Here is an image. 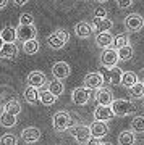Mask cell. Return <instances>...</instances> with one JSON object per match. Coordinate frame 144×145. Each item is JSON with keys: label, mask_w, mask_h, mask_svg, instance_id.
I'll use <instances>...</instances> for the list:
<instances>
[{"label": "cell", "mask_w": 144, "mask_h": 145, "mask_svg": "<svg viewBox=\"0 0 144 145\" xmlns=\"http://www.w3.org/2000/svg\"><path fill=\"white\" fill-rule=\"evenodd\" d=\"M68 132L73 139H76V142L79 144H89L91 139H92V134H91V127L84 124H75L68 127Z\"/></svg>", "instance_id": "obj_1"}, {"label": "cell", "mask_w": 144, "mask_h": 145, "mask_svg": "<svg viewBox=\"0 0 144 145\" xmlns=\"http://www.w3.org/2000/svg\"><path fill=\"white\" fill-rule=\"evenodd\" d=\"M100 72H102L105 82H108L110 86H120L125 71H122V68H118L117 65H115V66H112V68L100 66Z\"/></svg>", "instance_id": "obj_2"}, {"label": "cell", "mask_w": 144, "mask_h": 145, "mask_svg": "<svg viewBox=\"0 0 144 145\" xmlns=\"http://www.w3.org/2000/svg\"><path fill=\"white\" fill-rule=\"evenodd\" d=\"M70 40V34H68L67 29H58V31L52 32L50 36L47 37V45L50 47V48H63V47L67 45V42Z\"/></svg>", "instance_id": "obj_3"}, {"label": "cell", "mask_w": 144, "mask_h": 145, "mask_svg": "<svg viewBox=\"0 0 144 145\" xmlns=\"http://www.w3.org/2000/svg\"><path fill=\"white\" fill-rule=\"evenodd\" d=\"M52 126L58 132L68 131V127L71 126V114L68 111H57L54 114V118H52Z\"/></svg>", "instance_id": "obj_4"}, {"label": "cell", "mask_w": 144, "mask_h": 145, "mask_svg": "<svg viewBox=\"0 0 144 145\" xmlns=\"http://www.w3.org/2000/svg\"><path fill=\"white\" fill-rule=\"evenodd\" d=\"M123 26L128 32H138L144 27V18L139 13H131L123 20Z\"/></svg>", "instance_id": "obj_5"}, {"label": "cell", "mask_w": 144, "mask_h": 145, "mask_svg": "<svg viewBox=\"0 0 144 145\" xmlns=\"http://www.w3.org/2000/svg\"><path fill=\"white\" fill-rule=\"evenodd\" d=\"M118 61H120V55H118V50H117L115 47H107V48H104L102 55H100V63H102V66L112 68Z\"/></svg>", "instance_id": "obj_6"}, {"label": "cell", "mask_w": 144, "mask_h": 145, "mask_svg": "<svg viewBox=\"0 0 144 145\" xmlns=\"http://www.w3.org/2000/svg\"><path fill=\"white\" fill-rule=\"evenodd\" d=\"M112 110L113 113H115V116H118V118H123V116H128L131 111H133V106H131V103H129L128 100L125 99H117L112 102Z\"/></svg>", "instance_id": "obj_7"}, {"label": "cell", "mask_w": 144, "mask_h": 145, "mask_svg": "<svg viewBox=\"0 0 144 145\" xmlns=\"http://www.w3.org/2000/svg\"><path fill=\"white\" fill-rule=\"evenodd\" d=\"M91 100V89L89 87H76L71 92V102L75 105H86Z\"/></svg>", "instance_id": "obj_8"}, {"label": "cell", "mask_w": 144, "mask_h": 145, "mask_svg": "<svg viewBox=\"0 0 144 145\" xmlns=\"http://www.w3.org/2000/svg\"><path fill=\"white\" fill-rule=\"evenodd\" d=\"M16 32H18V39L23 42L37 37V31H36V27H34V24H20V26L16 27Z\"/></svg>", "instance_id": "obj_9"}, {"label": "cell", "mask_w": 144, "mask_h": 145, "mask_svg": "<svg viewBox=\"0 0 144 145\" xmlns=\"http://www.w3.org/2000/svg\"><path fill=\"white\" fill-rule=\"evenodd\" d=\"M105 82L102 72H88L84 78V86L89 89H100Z\"/></svg>", "instance_id": "obj_10"}, {"label": "cell", "mask_w": 144, "mask_h": 145, "mask_svg": "<svg viewBox=\"0 0 144 145\" xmlns=\"http://www.w3.org/2000/svg\"><path fill=\"white\" fill-rule=\"evenodd\" d=\"M52 74H54V78L65 79L71 74V68H70V65L67 61H57L52 66Z\"/></svg>", "instance_id": "obj_11"}, {"label": "cell", "mask_w": 144, "mask_h": 145, "mask_svg": "<svg viewBox=\"0 0 144 145\" xmlns=\"http://www.w3.org/2000/svg\"><path fill=\"white\" fill-rule=\"evenodd\" d=\"M91 134L92 137H99V139H102L104 135L108 134V126H107V121H100V119H96L91 123Z\"/></svg>", "instance_id": "obj_12"}, {"label": "cell", "mask_w": 144, "mask_h": 145, "mask_svg": "<svg viewBox=\"0 0 144 145\" xmlns=\"http://www.w3.org/2000/svg\"><path fill=\"white\" fill-rule=\"evenodd\" d=\"M92 29L96 32H104V31H110L113 27V21L108 20L107 16H104V18H99V16H94L92 20Z\"/></svg>", "instance_id": "obj_13"}, {"label": "cell", "mask_w": 144, "mask_h": 145, "mask_svg": "<svg viewBox=\"0 0 144 145\" xmlns=\"http://www.w3.org/2000/svg\"><path fill=\"white\" fill-rule=\"evenodd\" d=\"M41 139V129L37 127H26V129L21 131V140L24 144H34L37 140Z\"/></svg>", "instance_id": "obj_14"}, {"label": "cell", "mask_w": 144, "mask_h": 145, "mask_svg": "<svg viewBox=\"0 0 144 145\" xmlns=\"http://www.w3.org/2000/svg\"><path fill=\"white\" fill-rule=\"evenodd\" d=\"M115 116L113 110L110 105H99L97 108L94 110V118L100 119V121H110Z\"/></svg>", "instance_id": "obj_15"}, {"label": "cell", "mask_w": 144, "mask_h": 145, "mask_svg": "<svg viewBox=\"0 0 144 145\" xmlns=\"http://www.w3.org/2000/svg\"><path fill=\"white\" fill-rule=\"evenodd\" d=\"M92 24H89L86 21H81V23H78L76 26H75V34H76L79 39H89V37L92 36Z\"/></svg>", "instance_id": "obj_16"}, {"label": "cell", "mask_w": 144, "mask_h": 145, "mask_svg": "<svg viewBox=\"0 0 144 145\" xmlns=\"http://www.w3.org/2000/svg\"><path fill=\"white\" fill-rule=\"evenodd\" d=\"M113 39H115V37L110 34V31L97 32V34H96V45L100 47V48H107V47L113 45Z\"/></svg>", "instance_id": "obj_17"}, {"label": "cell", "mask_w": 144, "mask_h": 145, "mask_svg": "<svg viewBox=\"0 0 144 145\" xmlns=\"http://www.w3.org/2000/svg\"><path fill=\"white\" fill-rule=\"evenodd\" d=\"M96 100H97L99 105H112L113 102V93L112 90L108 87H100L97 89V97H96Z\"/></svg>", "instance_id": "obj_18"}, {"label": "cell", "mask_w": 144, "mask_h": 145, "mask_svg": "<svg viewBox=\"0 0 144 145\" xmlns=\"http://www.w3.org/2000/svg\"><path fill=\"white\" fill-rule=\"evenodd\" d=\"M16 53H18V47L15 45V42H5L3 47L0 48V58H5V60L15 58Z\"/></svg>", "instance_id": "obj_19"}, {"label": "cell", "mask_w": 144, "mask_h": 145, "mask_svg": "<svg viewBox=\"0 0 144 145\" xmlns=\"http://www.w3.org/2000/svg\"><path fill=\"white\" fill-rule=\"evenodd\" d=\"M28 84L29 86H36V87H39L41 89L44 84H46V74L42 71H32V72H29L28 74Z\"/></svg>", "instance_id": "obj_20"}, {"label": "cell", "mask_w": 144, "mask_h": 145, "mask_svg": "<svg viewBox=\"0 0 144 145\" xmlns=\"http://www.w3.org/2000/svg\"><path fill=\"white\" fill-rule=\"evenodd\" d=\"M23 95H24V100L28 102V103L36 105L37 102H39V87H36V86H29V84H28V87L24 89Z\"/></svg>", "instance_id": "obj_21"}, {"label": "cell", "mask_w": 144, "mask_h": 145, "mask_svg": "<svg viewBox=\"0 0 144 145\" xmlns=\"http://www.w3.org/2000/svg\"><path fill=\"white\" fill-rule=\"evenodd\" d=\"M39 102L46 106H52V105L57 102V95L52 93L49 89H41L39 90Z\"/></svg>", "instance_id": "obj_22"}, {"label": "cell", "mask_w": 144, "mask_h": 145, "mask_svg": "<svg viewBox=\"0 0 144 145\" xmlns=\"http://www.w3.org/2000/svg\"><path fill=\"white\" fill-rule=\"evenodd\" d=\"M16 124V114L13 113H8L3 110V113L0 114V126L3 127H13Z\"/></svg>", "instance_id": "obj_23"}, {"label": "cell", "mask_w": 144, "mask_h": 145, "mask_svg": "<svg viewBox=\"0 0 144 145\" xmlns=\"http://www.w3.org/2000/svg\"><path fill=\"white\" fill-rule=\"evenodd\" d=\"M118 144H123V145H131L136 142V135H134V131H122L118 135Z\"/></svg>", "instance_id": "obj_24"}, {"label": "cell", "mask_w": 144, "mask_h": 145, "mask_svg": "<svg viewBox=\"0 0 144 145\" xmlns=\"http://www.w3.org/2000/svg\"><path fill=\"white\" fill-rule=\"evenodd\" d=\"M47 89H49L52 93H55L57 97H60V95L63 93V90H65V86H63L62 79L55 78L54 81H50V82L47 84Z\"/></svg>", "instance_id": "obj_25"}, {"label": "cell", "mask_w": 144, "mask_h": 145, "mask_svg": "<svg viewBox=\"0 0 144 145\" xmlns=\"http://www.w3.org/2000/svg\"><path fill=\"white\" fill-rule=\"evenodd\" d=\"M136 82H139L136 72H133V71H125L123 72V78H122V86H123V87L129 89V87H133Z\"/></svg>", "instance_id": "obj_26"}, {"label": "cell", "mask_w": 144, "mask_h": 145, "mask_svg": "<svg viewBox=\"0 0 144 145\" xmlns=\"http://www.w3.org/2000/svg\"><path fill=\"white\" fill-rule=\"evenodd\" d=\"M23 50H24L26 55H34V53L39 52V42L36 39H29V40L23 42Z\"/></svg>", "instance_id": "obj_27"}, {"label": "cell", "mask_w": 144, "mask_h": 145, "mask_svg": "<svg viewBox=\"0 0 144 145\" xmlns=\"http://www.w3.org/2000/svg\"><path fill=\"white\" fill-rule=\"evenodd\" d=\"M0 36H2V39H3L5 42H15V39L18 37V32H16L15 27L7 26V27H3V29H2Z\"/></svg>", "instance_id": "obj_28"}, {"label": "cell", "mask_w": 144, "mask_h": 145, "mask_svg": "<svg viewBox=\"0 0 144 145\" xmlns=\"http://www.w3.org/2000/svg\"><path fill=\"white\" fill-rule=\"evenodd\" d=\"M5 111H8V113H13V114H18L21 113V103H20V100H16V99H11L8 100L5 103Z\"/></svg>", "instance_id": "obj_29"}, {"label": "cell", "mask_w": 144, "mask_h": 145, "mask_svg": "<svg viewBox=\"0 0 144 145\" xmlns=\"http://www.w3.org/2000/svg\"><path fill=\"white\" fill-rule=\"evenodd\" d=\"M133 53H134V50H133V47L129 45V44L118 48V55H120V60H122V61H128V60H131V58H133Z\"/></svg>", "instance_id": "obj_30"}, {"label": "cell", "mask_w": 144, "mask_h": 145, "mask_svg": "<svg viewBox=\"0 0 144 145\" xmlns=\"http://www.w3.org/2000/svg\"><path fill=\"white\" fill-rule=\"evenodd\" d=\"M129 95H131L133 99H143L144 97V84L136 82L133 87H129Z\"/></svg>", "instance_id": "obj_31"}, {"label": "cell", "mask_w": 144, "mask_h": 145, "mask_svg": "<svg viewBox=\"0 0 144 145\" xmlns=\"http://www.w3.org/2000/svg\"><path fill=\"white\" fill-rule=\"evenodd\" d=\"M131 129L134 132H139V134H143L144 132V116H134L131 119Z\"/></svg>", "instance_id": "obj_32"}, {"label": "cell", "mask_w": 144, "mask_h": 145, "mask_svg": "<svg viewBox=\"0 0 144 145\" xmlns=\"http://www.w3.org/2000/svg\"><path fill=\"white\" fill-rule=\"evenodd\" d=\"M129 44V39L128 36H125V34H120V36H117L115 39H113V47L118 50L120 47H123V45H128Z\"/></svg>", "instance_id": "obj_33"}, {"label": "cell", "mask_w": 144, "mask_h": 145, "mask_svg": "<svg viewBox=\"0 0 144 145\" xmlns=\"http://www.w3.org/2000/svg\"><path fill=\"white\" fill-rule=\"evenodd\" d=\"M0 144H11V145H15L18 144V137L13 134H5V135H2L0 137Z\"/></svg>", "instance_id": "obj_34"}, {"label": "cell", "mask_w": 144, "mask_h": 145, "mask_svg": "<svg viewBox=\"0 0 144 145\" xmlns=\"http://www.w3.org/2000/svg\"><path fill=\"white\" fill-rule=\"evenodd\" d=\"M20 24H34V16L31 13H23V15H20Z\"/></svg>", "instance_id": "obj_35"}, {"label": "cell", "mask_w": 144, "mask_h": 145, "mask_svg": "<svg viewBox=\"0 0 144 145\" xmlns=\"http://www.w3.org/2000/svg\"><path fill=\"white\" fill-rule=\"evenodd\" d=\"M131 3H133V0H117V5H118V8H122V10L128 8Z\"/></svg>", "instance_id": "obj_36"}, {"label": "cell", "mask_w": 144, "mask_h": 145, "mask_svg": "<svg viewBox=\"0 0 144 145\" xmlns=\"http://www.w3.org/2000/svg\"><path fill=\"white\" fill-rule=\"evenodd\" d=\"M94 16L104 18V16H107V10H105V8H96V10H94Z\"/></svg>", "instance_id": "obj_37"}, {"label": "cell", "mask_w": 144, "mask_h": 145, "mask_svg": "<svg viewBox=\"0 0 144 145\" xmlns=\"http://www.w3.org/2000/svg\"><path fill=\"white\" fill-rule=\"evenodd\" d=\"M29 0H13V3H15L16 7H23V5H26Z\"/></svg>", "instance_id": "obj_38"}, {"label": "cell", "mask_w": 144, "mask_h": 145, "mask_svg": "<svg viewBox=\"0 0 144 145\" xmlns=\"http://www.w3.org/2000/svg\"><path fill=\"white\" fill-rule=\"evenodd\" d=\"M7 3H8V0H0V8L7 7Z\"/></svg>", "instance_id": "obj_39"}, {"label": "cell", "mask_w": 144, "mask_h": 145, "mask_svg": "<svg viewBox=\"0 0 144 145\" xmlns=\"http://www.w3.org/2000/svg\"><path fill=\"white\" fill-rule=\"evenodd\" d=\"M3 44H5V40H3V39H2V36H0V48H2V47H3Z\"/></svg>", "instance_id": "obj_40"}, {"label": "cell", "mask_w": 144, "mask_h": 145, "mask_svg": "<svg viewBox=\"0 0 144 145\" xmlns=\"http://www.w3.org/2000/svg\"><path fill=\"white\" fill-rule=\"evenodd\" d=\"M97 2H102V3H104V2H108V0H97Z\"/></svg>", "instance_id": "obj_41"}, {"label": "cell", "mask_w": 144, "mask_h": 145, "mask_svg": "<svg viewBox=\"0 0 144 145\" xmlns=\"http://www.w3.org/2000/svg\"><path fill=\"white\" fill-rule=\"evenodd\" d=\"M143 84H144V81H143Z\"/></svg>", "instance_id": "obj_42"}]
</instances>
